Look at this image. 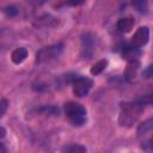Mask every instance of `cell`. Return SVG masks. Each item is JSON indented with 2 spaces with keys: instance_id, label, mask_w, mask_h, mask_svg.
Returning a JSON list of instances; mask_svg holds the SVG:
<instances>
[{
  "instance_id": "cell-1",
  "label": "cell",
  "mask_w": 153,
  "mask_h": 153,
  "mask_svg": "<svg viewBox=\"0 0 153 153\" xmlns=\"http://www.w3.org/2000/svg\"><path fill=\"white\" fill-rule=\"evenodd\" d=\"M143 111V105L140 102H124L121 103L120 106V116L118 122L122 127L130 128L140 117L141 112Z\"/></svg>"
},
{
  "instance_id": "cell-2",
  "label": "cell",
  "mask_w": 153,
  "mask_h": 153,
  "mask_svg": "<svg viewBox=\"0 0 153 153\" xmlns=\"http://www.w3.org/2000/svg\"><path fill=\"white\" fill-rule=\"evenodd\" d=\"M65 114L66 117L73 126H82L86 122V109L75 102H67L65 104Z\"/></svg>"
},
{
  "instance_id": "cell-3",
  "label": "cell",
  "mask_w": 153,
  "mask_h": 153,
  "mask_svg": "<svg viewBox=\"0 0 153 153\" xmlns=\"http://www.w3.org/2000/svg\"><path fill=\"white\" fill-rule=\"evenodd\" d=\"M152 129H153L152 118L146 120L137 128V136L142 143V148L146 151L152 149Z\"/></svg>"
},
{
  "instance_id": "cell-4",
  "label": "cell",
  "mask_w": 153,
  "mask_h": 153,
  "mask_svg": "<svg viewBox=\"0 0 153 153\" xmlns=\"http://www.w3.org/2000/svg\"><path fill=\"white\" fill-rule=\"evenodd\" d=\"M63 50V44H53L49 47H44L41 50L37 51L36 54V62L37 63H43L47 61H50L55 57H57Z\"/></svg>"
},
{
  "instance_id": "cell-5",
  "label": "cell",
  "mask_w": 153,
  "mask_h": 153,
  "mask_svg": "<svg viewBox=\"0 0 153 153\" xmlns=\"http://www.w3.org/2000/svg\"><path fill=\"white\" fill-rule=\"evenodd\" d=\"M72 85H73V93L76 97L81 98L90 92V90L93 86V81L92 79L86 76H75L72 81Z\"/></svg>"
},
{
  "instance_id": "cell-6",
  "label": "cell",
  "mask_w": 153,
  "mask_h": 153,
  "mask_svg": "<svg viewBox=\"0 0 153 153\" xmlns=\"http://www.w3.org/2000/svg\"><path fill=\"white\" fill-rule=\"evenodd\" d=\"M148 38H149V29L147 26H140L131 37V44L140 48L148 42Z\"/></svg>"
},
{
  "instance_id": "cell-7",
  "label": "cell",
  "mask_w": 153,
  "mask_h": 153,
  "mask_svg": "<svg viewBox=\"0 0 153 153\" xmlns=\"http://www.w3.org/2000/svg\"><path fill=\"white\" fill-rule=\"evenodd\" d=\"M139 67H140V61L139 60H134V61H128V65H127V68L124 71V78L127 80H133L135 79L136 74H137V71H139Z\"/></svg>"
},
{
  "instance_id": "cell-8",
  "label": "cell",
  "mask_w": 153,
  "mask_h": 153,
  "mask_svg": "<svg viewBox=\"0 0 153 153\" xmlns=\"http://www.w3.org/2000/svg\"><path fill=\"white\" fill-rule=\"evenodd\" d=\"M123 59L127 60V61H134V60H139L140 55H141V51L135 45H128L123 49Z\"/></svg>"
},
{
  "instance_id": "cell-9",
  "label": "cell",
  "mask_w": 153,
  "mask_h": 153,
  "mask_svg": "<svg viewBox=\"0 0 153 153\" xmlns=\"http://www.w3.org/2000/svg\"><path fill=\"white\" fill-rule=\"evenodd\" d=\"M27 54H29V53H27V49H26V48L19 47V48H17V49H14V50L12 51V54H11V60H12L13 63L19 65V63H22V62L25 61V59L27 57Z\"/></svg>"
},
{
  "instance_id": "cell-10",
  "label": "cell",
  "mask_w": 153,
  "mask_h": 153,
  "mask_svg": "<svg viewBox=\"0 0 153 153\" xmlns=\"http://www.w3.org/2000/svg\"><path fill=\"white\" fill-rule=\"evenodd\" d=\"M134 26V19L131 17H126V18H121L117 24H116V27L120 32H129Z\"/></svg>"
},
{
  "instance_id": "cell-11",
  "label": "cell",
  "mask_w": 153,
  "mask_h": 153,
  "mask_svg": "<svg viewBox=\"0 0 153 153\" xmlns=\"http://www.w3.org/2000/svg\"><path fill=\"white\" fill-rule=\"evenodd\" d=\"M106 66H108V60L102 59V60L97 61V62L91 67L90 72H91L92 75H98V74H100V73L106 68Z\"/></svg>"
},
{
  "instance_id": "cell-12",
  "label": "cell",
  "mask_w": 153,
  "mask_h": 153,
  "mask_svg": "<svg viewBox=\"0 0 153 153\" xmlns=\"http://www.w3.org/2000/svg\"><path fill=\"white\" fill-rule=\"evenodd\" d=\"M131 5L139 13L146 14L148 12V0H133Z\"/></svg>"
},
{
  "instance_id": "cell-13",
  "label": "cell",
  "mask_w": 153,
  "mask_h": 153,
  "mask_svg": "<svg viewBox=\"0 0 153 153\" xmlns=\"http://www.w3.org/2000/svg\"><path fill=\"white\" fill-rule=\"evenodd\" d=\"M62 152H67V153H84V152H86V148L84 146H81V145L73 143V145L65 146L62 148Z\"/></svg>"
},
{
  "instance_id": "cell-14",
  "label": "cell",
  "mask_w": 153,
  "mask_h": 153,
  "mask_svg": "<svg viewBox=\"0 0 153 153\" xmlns=\"http://www.w3.org/2000/svg\"><path fill=\"white\" fill-rule=\"evenodd\" d=\"M82 44H84V50H92V47H93V41L92 38L90 37V35H86L84 38H82Z\"/></svg>"
},
{
  "instance_id": "cell-15",
  "label": "cell",
  "mask_w": 153,
  "mask_h": 153,
  "mask_svg": "<svg viewBox=\"0 0 153 153\" xmlns=\"http://www.w3.org/2000/svg\"><path fill=\"white\" fill-rule=\"evenodd\" d=\"M4 12H5V14H6L7 17H14V16H17V14H18L19 10H18V7H17V6L11 5V6L6 7V8L4 10Z\"/></svg>"
},
{
  "instance_id": "cell-16",
  "label": "cell",
  "mask_w": 153,
  "mask_h": 153,
  "mask_svg": "<svg viewBox=\"0 0 153 153\" xmlns=\"http://www.w3.org/2000/svg\"><path fill=\"white\" fill-rule=\"evenodd\" d=\"M7 106H8V102L6 99H1L0 100V118L4 116V114L6 112L7 110Z\"/></svg>"
},
{
  "instance_id": "cell-17",
  "label": "cell",
  "mask_w": 153,
  "mask_h": 153,
  "mask_svg": "<svg viewBox=\"0 0 153 153\" xmlns=\"http://www.w3.org/2000/svg\"><path fill=\"white\" fill-rule=\"evenodd\" d=\"M85 2V0H67V5L69 6H80Z\"/></svg>"
},
{
  "instance_id": "cell-18",
  "label": "cell",
  "mask_w": 153,
  "mask_h": 153,
  "mask_svg": "<svg viewBox=\"0 0 153 153\" xmlns=\"http://www.w3.org/2000/svg\"><path fill=\"white\" fill-rule=\"evenodd\" d=\"M27 1L32 5H36V6H39V5H43L47 2V0H27Z\"/></svg>"
},
{
  "instance_id": "cell-19",
  "label": "cell",
  "mask_w": 153,
  "mask_h": 153,
  "mask_svg": "<svg viewBox=\"0 0 153 153\" xmlns=\"http://www.w3.org/2000/svg\"><path fill=\"white\" fill-rule=\"evenodd\" d=\"M145 75H146V78H151L152 76V66H148L147 71L145 72Z\"/></svg>"
},
{
  "instance_id": "cell-20",
  "label": "cell",
  "mask_w": 153,
  "mask_h": 153,
  "mask_svg": "<svg viewBox=\"0 0 153 153\" xmlns=\"http://www.w3.org/2000/svg\"><path fill=\"white\" fill-rule=\"evenodd\" d=\"M5 135H6V130H5V128H4V127H0V139L4 137Z\"/></svg>"
},
{
  "instance_id": "cell-21",
  "label": "cell",
  "mask_w": 153,
  "mask_h": 153,
  "mask_svg": "<svg viewBox=\"0 0 153 153\" xmlns=\"http://www.w3.org/2000/svg\"><path fill=\"white\" fill-rule=\"evenodd\" d=\"M6 152V147L4 146V143L0 142V153H5Z\"/></svg>"
}]
</instances>
